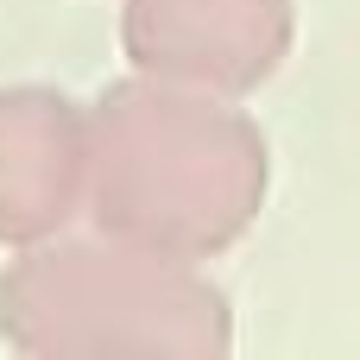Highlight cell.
<instances>
[{
	"instance_id": "3957f363",
	"label": "cell",
	"mask_w": 360,
	"mask_h": 360,
	"mask_svg": "<svg viewBox=\"0 0 360 360\" xmlns=\"http://www.w3.org/2000/svg\"><path fill=\"white\" fill-rule=\"evenodd\" d=\"M291 0H127L120 44L133 76L240 101L291 57Z\"/></svg>"
},
{
	"instance_id": "6da1fadb",
	"label": "cell",
	"mask_w": 360,
	"mask_h": 360,
	"mask_svg": "<svg viewBox=\"0 0 360 360\" xmlns=\"http://www.w3.org/2000/svg\"><path fill=\"white\" fill-rule=\"evenodd\" d=\"M266 184V133L221 95L127 76L89 108V221L114 240L202 266L259 221Z\"/></svg>"
},
{
	"instance_id": "277c9868",
	"label": "cell",
	"mask_w": 360,
	"mask_h": 360,
	"mask_svg": "<svg viewBox=\"0 0 360 360\" xmlns=\"http://www.w3.org/2000/svg\"><path fill=\"white\" fill-rule=\"evenodd\" d=\"M89 215V108L57 89H0V247H38Z\"/></svg>"
},
{
	"instance_id": "7a4b0ae2",
	"label": "cell",
	"mask_w": 360,
	"mask_h": 360,
	"mask_svg": "<svg viewBox=\"0 0 360 360\" xmlns=\"http://www.w3.org/2000/svg\"><path fill=\"white\" fill-rule=\"evenodd\" d=\"M0 342L32 360H221L234 316L196 259L95 228L19 247L0 272Z\"/></svg>"
}]
</instances>
